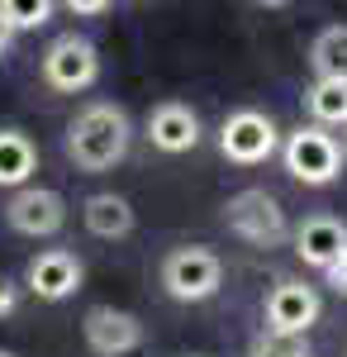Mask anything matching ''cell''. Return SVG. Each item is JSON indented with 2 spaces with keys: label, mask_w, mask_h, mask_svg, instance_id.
I'll use <instances>...</instances> for the list:
<instances>
[{
  "label": "cell",
  "mask_w": 347,
  "mask_h": 357,
  "mask_svg": "<svg viewBox=\"0 0 347 357\" xmlns=\"http://www.w3.org/2000/svg\"><path fill=\"white\" fill-rule=\"evenodd\" d=\"M24 286L38 296V301H67V296H77L81 291V262L77 252H67V248H48V252H38L33 262H29L24 272Z\"/></svg>",
  "instance_id": "10"
},
{
  "label": "cell",
  "mask_w": 347,
  "mask_h": 357,
  "mask_svg": "<svg viewBox=\"0 0 347 357\" xmlns=\"http://www.w3.org/2000/svg\"><path fill=\"white\" fill-rule=\"evenodd\" d=\"M15 310H20V286L0 272V319H5V314H15Z\"/></svg>",
  "instance_id": "19"
},
{
  "label": "cell",
  "mask_w": 347,
  "mask_h": 357,
  "mask_svg": "<svg viewBox=\"0 0 347 357\" xmlns=\"http://www.w3.org/2000/svg\"><path fill=\"white\" fill-rule=\"evenodd\" d=\"M72 15H109V0H67Z\"/></svg>",
  "instance_id": "21"
},
{
  "label": "cell",
  "mask_w": 347,
  "mask_h": 357,
  "mask_svg": "<svg viewBox=\"0 0 347 357\" xmlns=\"http://www.w3.org/2000/svg\"><path fill=\"white\" fill-rule=\"evenodd\" d=\"M219 286H224V262H219L214 248L186 243V248H171L162 257V291L171 301L200 305V301H210V296H219Z\"/></svg>",
  "instance_id": "2"
},
{
  "label": "cell",
  "mask_w": 347,
  "mask_h": 357,
  "mask_svg": "<svg viewBox=\"0 0 347 357\" xmlns=\"http://www.w3.org/2000/svg\"><path fill=\"white\" fill-rule=\"evenodd\" d=\"M81 220L95 238H129L134 234V205L114 191H100V195H86Z\"/></svg>",
  "instance_id": "13"
},
{
  "label": "cell",
  "mask_w": 347,
  "mask_h": 357,
  "mask_svg": "<svg viewBox=\"0 0 347 357\" xmlns=\"http://www.w3.org/2000/svg\"><path fill=\"white\" fill-rule=\"evenodd\" d=\"M10 43H15V29H10V20H5V10H0V57L10 53Z\"/></svg>",
  "instance_id": "22"
},
{
  "label": "cell",
  "mask_w": 347,
  "mask_h": 357,
  "mask_svg": "<svg viewBox=\"0 0 347 357\" xmlns=\"http://www.w3.org/2000/svg\"><path fill=\"white\" fill-rule=\"evenodd\" d=\"M276 143H281V134H276L271 114H262V110H233L224 119V129H219V153L238 167L267 162L276 153Z\"/></svg>",
  "instance_id": "6"
},
{
  "label": "cell",
  "mask_w": 347,
  "mask_h": 357,
  "mask_svg": "<svg viewBox=\"0 0 347 357\" xmlns=\"http://www.w3.org/2000/svg\"><path fill=\"white\" fill-rule=\"evenodd\" d=\"M148 143L167 153V158H181L200 143V114L181 105V100H162L148 110Z\"/></svg>",
  "instance_id": "11"
},
{
  "label": "cell",
  "mask_w": 347,
  "mask_h": 357,
  "mask_svg": "<svg viewBox=\"0 0 347 357\" xmlns=\"http://www.w3.org/2000/svg\"><path fill=\"white\" fill-rule=\"evenodd\" d=\"M319 291L309 286V281H276L267 296V333H295V338H304L309 324L319 319Z\"/></svg>",
  "instance_id": "9"
},
{
  "label": "cell",
  "mask_w": 347,
  "mask_h": 357,
  "mask_svg": "<svg viewBox=\"0 0 347 357\" xmlns=\"http://www.w3.org/2000/svg\"><path fill=\"white\" fill-rule=\"evenodd\" d=\"M304 110L314 129H347V82H314L304 91Z\"/></svg>",
  "instance_id": "16"
},
{
  "label": "cell",
  "mask_w": 347,
  "mask_h": 357,
  "mask_svg": "<svg viewBox=\"0 0 347 357\" xmlns=\"http://www.w3.org/2000/svg\"><path fill=\"white\" fill-rule=\"evenodd\" d=\"M81 338L95 357H124L143 348V319L134 310H114V305H91L81 319Z\"/></svg>",
  "instance_id": "7"
},
{
  "label": "cell",
  "mask_w": 347,
  "mask_h": 357,
  "mask_svg": "<svg viewBox=\"0 0 347 357\" xmlns=\"http://www.w3.org/2000/svg\"><path fill=\"white\" fill-rule=\"evenodd\" d=\"M0 10H5V20H10L15 33L20 29H43L53 20V0H0Z\"/></svg>",
  "instance_id": "17"
},
{
  "label": "cell",
  "mask_w": 347,
  "mask_h": 357,
  "mask_svg": "<svg viewBox=\"0 0 347 357\" xmlns=\"http://www.w3.org/2000/svg\"><path fill=\"white\" fill-rule=\"evenodd\" d=\"M33 172H38V148H33V138L20 134V129H0V186L24 191Z\"/></svg>",
  "instance_id": "14"
},
{
  "label": "cell",
  "mask_w": 347,
  "mask_h": 357,
  "mask_svg": "<svg viewBox=\"0 0 347 357\" xmlns=\"http://www.w3.org/2000/svg\"><path fill=\"white\" fill-rule=\"evenodd\" d=\"M5 220L15 234H29V238H53L62 234V224H67V200L48 186H24V191L10 195V205H5Z\"/></svg>",
  "instance_id": "8"
},
{
  "label": "cell",
  "mask_w": 347,
  "mask_h": 357,
  "mask_svg": "<svg viewBox=\"0 0 347 357\" xmlns=\"http://www.w3.org/2000/svg\"><path fill=\"white\" fill-rule=\"evenodd\" d=\"M100 77V53H95V43L91 38H81V33H62L48 43V53H43V82L62 91V96H77V91H91Z\"/></svg>",
  "instance_id": "5"
},
{
  "label": "cell",
  "mask_w": 347,
  "mask_h": 357,
  "mask_svg": "<svg viewBox=\"0 0 347 357\" xmlns=\"http://www.w3.org/2000/svg\"><path fill=\"white\" fill-rule=\"evenodd\" d=\"M0 357H15V353H0Z\"/></svg>",
  "instance_id": "24"
},
{
  "label": "cell",
  "mask_w": 347,
  "mask_h": 357,
  "mask_svg": "<svg viewBox=\"0 0 347 357\" xmlns=\"http://www.w3.org/2000/svg\"><path fill=\"white\" fill-rule=\"evenodd\" d=\"M338 148H343V158H347V134H343V143H338Z\"/></svg>",
  "instance_id": "23"
},
{
  "label": "cell",
  "mask_w": 347,
  "mask_h": 357,
  "mask_svg": "<svg viewBox=\"0 0 347 357\" xmlns=\"http://www.w3.org/2000/svg\"><path fill=\"white\" fill-rule=\"evenodd\" d=\"M252 357H309V343L295 333H262L252 343Z\"/></svg>",
  "instance_id": "18"
},
{
  "label": "cell",
  "mask_w": 347,
  "mask_h": 357,
  "mask_svg": "<svg viewBox=\"0 0 347 357\" xmlns=\"http://www.w3.org/2000/svg\"><path fill=\"white\" fill-rule=\"evenodd\" d=\"M129 143H134L129 114L119 105H109V100H91L67 124V158L81 172H109L114 162L129 158Z\"/></svg>",
  "instance_id": "1"
},
{
  "label": "cell",
  "mask_w": 347,
  "mask_h": 357,
  "mask_svg": "<svg viewBox=\"0 0 347 357\" xmlns=\"http://www.w3.org/2000/svg\"><path fill=\"white\" fill-rule=\"evenodd\" d=\"M295 252H300V262L328 272L347 252V224L333 220V215H309V220L295 229Z\"/></svg>",
  "instance_id": "12"
},
{
  "label": "cell",
  "mask_w": 347,
  "mask_h": 357,
  "mask_svg": "<svg viewBox=\"0 0 347 357\" xmlns=\"http://www.w3.org/2000/svg\"><path fill=\"white\" fill-rule=\"evenodd\" d=\"M281 162H286V172H291L295 181H304V186H333V181L343 176V148H338V138L328 134V129L304 124V129H295V134L286 138Z\"/></svg>",
  "instance_id": "4"
},
{
  "label": "cell",
  "mask_w": 347,
  "mask_h": 357,
  "mask_svg": "<svg viewBox=\"0 0 347 357\" xmlns=\"http://www.w3.org/2000/svg\"><path fill=\"white\" fill-rule=\"evenodd\" d=\"M224 224H229V234H238L242 243H252V248H281L291 238V224H286L281 200L271 191H262V186H247V191L229 195Z\"/></svg>",
  "instance_id": "3"
},
{
  "label": "cell",
  "mask_w": 347,
  "mask_h": 357,
  "mask_svg": "<svg viewBox=\"0 0 347 357\" xmlns=\"http://www.w3.org/2000/svg\"><path fill=\"white\" fill-rule=\"evenodd\" d=\"M323 276H328V286H333L338 296H347V252H343V257H338V262H333Z\"/></svg>",
  "instance_id": "20"
},
{
  "label": "cell",
  "mask_w": 347,
  "mask_h": 357,
  "mask_svg": "<svg viewBox=\"0 0 347 357\" xmlns=\"http://www.w3.org/2000/svg\"><path fill=\"white\" fill-rule=\"evenodd\" d=\"M309 67L319 82H347V24H328L309 48Z\"/></svg>",
  "instance_id": "15"
}]
</instances>
